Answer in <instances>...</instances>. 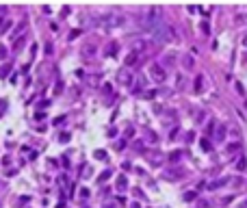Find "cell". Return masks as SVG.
I'll list each match as a JSON object with an SVG mask.
<instances>
[{
    "label": "cell",
    "instance_id": "obj_21",
    "mask_svg": "<svg viewBox=\"0 0 247 208\" xmlns=\"http://www.w3.org/2000/svg\"><path fill=\"white\" fill-rule=\"evenodd\" d=\"M202 150H204V152H208V150H210V143H208V139H202Z\"/></svg>",
    "mask_w": 247,
    "mask_h": 208
},
{
    "label": "cell",
    "instance_id": "obj_11",
    "mask_svg": "<svg viewBox=\"0 0 247 208\" xmlns=\"http://www.w3.org/2000/svg\"><path fill=\"white\" fill-rule=\"evenodd\" d=\"M245 167H247V158H245V156H239V161H236V169H239V171H243Z\"/></svg>",
    "mask_w": 247,
    "mask_h": 208
},
{
    "label": "cell",
    "instance_id": "obj_25",
    "mask_svg": "<svg viewBox=\"0 0 247 208\" xmlns=\"http://www.w3.org/2000/svg\"><path fill=\"white\" fill-rule=\"evenodd\" d=\"M154 96H156V91H145V93H143V98H145V100H152Z\"/></svg>",
    "mask_w": 247,
    "mask_h": 208
},
{
    "label": "cell",
    "instance_id": "obj_23",
    "mask_svg": "<svg viewBox=\"0 0 247 208\" xmlns=\"http://www.w3.org/2000/svg\"><path fill=\"white\" fill-rule=\"evenodd\" d=\"M197 208H210V202H208V200H202L200 204H197Z\"/></svg>",
    "mask_w": 247,
    "mask_h": 208
},
{
    "label": "cell",
    "instance_id": "obj_1",
    "mask_svg": "<svg viewBox=\"0 0 247 208\" xmlns=\"http://www.w3.org/2000/svg\"><path fill=\"white\" fill-rule=\"evenodd\" d=\"M167 22H163V20H158V24L152 28L150 33H152V39H154L156 43H165L167 41Z\"/></svg>",
    "mask_w": 247,
    "mask_h": 208
},
{
    "label": "cell",
    "instance_id": "obj_32",
    "mask_svg": "<svg viewBox=\"0 0 247 208\" xmlns=\"http://www.w3.org/2000/svg\"><path fill=\"white\" fill-rule=\"evenodd\" d=\"M245 108H247V100H245Z\"/></svg>",
    "mask_w": 247,
    "mask_h": 208
},
{
    "label": "cell",
    "instance_id": "obj_31",
    "mask_svg": "<svg viewBox=\"0 0 247 208\" xmlns=\"http://www.w3.org/2000/svg\"><path fill=\"white\" fill-rule=\"evenodd\" d=\"M130 208H141V206H139V204H132V206H130Z\"/></svg>",
    "mask_w": 247,
    "mask_h": 208
},
{
    "label": "cell",
    "instance_id": "obj_30",
    "mask_svg": "<svg viewBox=\"0 0 247 208\" xmlns=\"http://www.w3.org/2000/svg\"><path fill=\"white\" fill-rule=\"evenodd\" d=\"M241 208H247V200H243V202H241Z\"/></svg>",
    "mask_w": 247,
    "mask_h": 208
},
{
    "label": "cell",
    "instance_id": "obj_18",
    "mask_svg": "<svg viewBox=\"0 0 247 208\" xmlns=\"http://www.w3.org/2000/svg\"><path fill=\"white\" fill-rule=\"evenodd\" d=\"M173 63V57H171V54H165V57H163V65H171Z\"/></svg>",
    "mask_w": 247,
    "mask_h": 208
},
{
    "label": "cell",
    "instance_id": "obj_13",
    "mask_svg": "<svg viewBox=\"0 0 247 208\" xmlns=\"http://www.w3.org/2000/svg\"><path fill=\"white\" fill-rule=\"evenodd\" d=\"M128 187V180H126V176H119V180H117V189H126Z\"/></svg>",
    "mask_w": 247,
    "mask_h": 208
},
{
    "label": "cell",
    "instance_id": "obj_3",
    "mask_svg": "<svg viewBox=\"0 0 247 208\" xmlns=\"http://www.w3.org/2000/svg\"><path fill=\"white\" fill-rule=\"evenodd\" d=\"M215 141H217V143L226 141V124H219L215 128Z\"/></svg>",
    "mask_w": 247,
    "mask_h": 208
},
{
    "label": "cell",
    "instance_id": "obj_8",
    "mask_svg": "<svg viewBox=\"0 0 247 208\" xmlns=\"http://www.w3.org/2000/svg\"><path fill=\"white\" fill-rule=\"evenodd\" d=\"M239 150H241V141H234V143H228L226 154H234V152H239Z\"/></svg>",
    "mask_w": 247,
    "mask_h": 208
},
{
    "label": "cell",
    "instance_id": "obj_6",
    "mask_svg": "<svg viewBox=\"0 0 247 208\" xmlns=\"http://www.w3.org/2000/svg\"><path fill=\"white\" fill-rule=\"evenodd\" d=\"M137 61H139V54H137V52L132 50V52H130V54H128V57H126V59H124V65H126V67H130V65H134Z\"/></svg>",
    "mask_w": 247,
    "mask_h": 208
},
{
    "label": "cell",
    "instance_id": "obj_5",
    "mask_svg": "<svg viewBox=\"0 0 247 208\" xmlns=\"http://www.w3.org/2000/svg\"><path fill=\"white\" fill-rule=\"evenodd\" d=\"M230 182V178H221V180H215V182H210L208 184V191H217V189H221L223 184H228Z\"/></svg>",
    "mask_w": 247,
    "mask_h": 208
},
{
    "label": "cell",
    "instance_id": "obj_16",
    "mask_svg": "<svg viewBox=\"0 0 247 208\" xmlns=\"http://www.w3.org/2000/svg\"><path fill=\"white\" fill-rule=\"evenodd\" d=\"M180 156H182V152H180V150H176V152H171V154H169V161H180Z\"/></svg>",
    "mask_w": 247,
    "mask_h": 208
},
{
    "label": "cell",
    "instance_id": "obj_20",
    "mask_svg": "<svg viewBox=\"0 0 247 208\" xmlns=\"http://www.w3.org/2000/svg\"><path fill=\"white\" fill-rule=\"evenodd\" d=\"M93 52H96V46H87V48H85V54H87V57H93Z\"/></svg>",
    "mask_w": 247,
    "mask_h": 208
},
{
    "label": "cell",
    "instance_id": "obj_12",
    "mask_svg": "<svg viewBox=\"0 0 247 208\" xmlns=\"http://www.w3.org/2000/svg\"><path fill=\"white\" fill-rule=\"evenodd\" d=\"M93 156H96L98 161H106V152H104V150H96V152H93Z\"/></svg>",
    "mask_w": 247,
    "mask_h": 208
},
{
    "label": "cell",
    "instance_id": "obj_22",
    "mask_svg": "<svg viewBox=\"0 0 247 208\" xmlns=\"http://www.w3.org/2000/svg\"><path fill=\"white\" fill-rule=\"evenodd\" d=\"M9 26H11V22H9V20H4L2 24H0V33H4V30L9 28Z\"/></svg>",
    "mask_w": 247,
    "mask_h": 208
},
{
    "label": "cell",
    "instance_id": "obj_9",
    "mask_svg": "<svg viewBox=\"0 0 247 208\" xmlns=\"http://www.w3.org/2000/svg\"><path fill=\"white\" fill-rule=\"evenodd\" d=\"M182 65L186 69H193V57H191V54H184L182 57Z\"/></svg>",
    "mask_w": 247,
    "mask_h": 208
},
{
    "label": "cell",
    "instance_id": "obj_29",
    "mask_svg": "<svg viewBox=\"0 0 247 208\" xmlns=\"http://www.w3.org/2000/svg\"><path fill=\"white\" fill-rule=\"evenodd\" d=\"M236 91H239V93H245V89H243V85H241V83H236Z\"/></svg>",
    "mask_w": 247,
    "mask_h": 208
},
{
    "label": "cell",
    "instance_id": "obj_24",
    "mask_svg": "<svg viewBox=\"0 0 247 208\" xmlns=\"http://www.w3.org/2000/svg\"><path fill=\"white\" fill-rule=\"evenodd\" d=\"M78 35H80V28H74L72 33H69V39H76Z\"/></svg>",
    "mask_w": 247,
    "mask_h": 208
},
{
    "label": "cell",
    "instance_id": "obj_26",
    "mask_svg": "<svg viewBox=\"0 0 247 208\" xmlns=\"http://www.w3.org/2000/svg\"><path fill=\"white\" fill-rule=\"evenodd\" d=\"M59 139H61V143H67V141H69V132H63Z\"/></svg>",
    "mask_w": 247,
    "mask_h": 208
},
{
    "label": "cell",
    "instance_id": "obj_15",
    "mask_svg": "<svg viewBox=\"0 0 247 208\" xmlns=\"http://www.w3.org/2000/svg\"><path fill=\"white\" fill-rule=\"evenodd\" d=\"M119 80H122L124 85H130V74L128 72H122V74H119Z\"/></svg>",
    "mask_w": 247,
    "mask_h": 208
},
{
    "label": "cell",
    "instance_id": "obj_17",
    "mask_svg": "<svg viewBox=\"0 0 247 208\" xmlns=\"http://www.w3.org/2000/svg\"><path fill=\"white\" fill-rule=\"evenodd\" d=\"M200 28H202V33L210 35V24H208V22H202V24H200Z\"/></svg>",
    "mask_w": 247,
    "mask_h": 208
},
{
    "label": "cell",
    "instance_id": "obj_28",
    "mask_svg": "<svg viewBox=\"0 0 247 208\" xmlns=\"http://www.w3.org/2000/svg\"><path fill=\"white\" fill-rule=\"evenodd\" d=\"M61 91H63V83H59V85H57V89H54V93H61Z\"/></svg>",
    "mask_w": 247,
    "mask_h": 208
},
{
    "label": "cell",
    "instance_id": "obj_2",
    "mask_svg": "<svg viewBox=\"0 0 247 208\" xmlns=\"http://www.w3.org/2000/svg\"><path fill=\"white\" fill-rule=\"evenodd\" d=\"M150 76H152V78L156 80V83H163V80H165V76H167V74H165V67H163V65L154 63V65L150 67Z\"/></svg>",
    "mask_w": 247,
    "mask_h": 208
},
{
    "label": "cell",
    "instance_id": "obj_4",
    "mask_svg": "<svg viewBox=\"0 0 247 208\" xmlns=\"http://www.w3.org/2000/svg\"><path fill=\"white\" fill-rule=\"evenodd\" d=\"M117 50H119V43L117 41H111V43H106V48H104V54H106V57H115Z\"/></svg>",
    "mask_w": 247,
    "mask_h": 208
},
{
    "label": "cell",
    "instance_id": "obj_27",
    "mask_svg": "<svg viewBox=\"0 0 247 208\" xmlns=\"http://www.w3.org/2000/svg\"><path fill=\"white\" fill-rule=\"evenodd\" d=\"M4 57H7V48L0 46V59H4Z\"/></svg>",
    "mask_w": 247,
    "mask_h": 208
},
{
    "label": "cell",
    "instance_id": "obj_19",
    "mask_svg": "<svg viewBox=\"0 0 247 208\" xmlns=\"http://www.w3.org/2000/svg\"><path fill=\"white\" fill-rule=\"evenodd\" d=\"M108 176H111V171H108V169H106V171H102V173H100V178H98V182H104Z\"/></svg>",
    "mask_w": 247,
    "mask_h": 208
},
{
    "label": "cell",
    "instance_id": "obj_7",
    "mask_svg": "<svg viewBox=\"0 0 247 208\" xmlns=\"http://www.w3.org/2000/svg\"><path fill=\"white\" fill-rule=\"evenodd\" d=\"M167 41H178V30H176L171 24L167 26Z\"/></svg>",
    "mask_w": 247,
    "mask_h": 208
},
{
    "label": "cell",
    "instance_id": "obj_14",
    "mask_svg": "<svg viewBox=\"0 0 247 208\" xmlns=\"http://www.w3.org/2000/svg\"><path fill=\"white\" fill-rule=\"evenodd\" d=\"M191 200H197L195 191H186V193H184V202H191Z\"/></svg>",
    "mask_w": 247,
    "mask_h": 208
},
{
    "label": "cell",
    "instance_id": "obj_10",
    "mask_svg": "<svg viewBox=\"0 0 247 208\" xmlns=\"http://www.w3.org/2000/svg\"><path fill=\"white\" fill-rule=\"evenodd\" d=\"M195 91L197 93L204 91V78H202V76H195Z\"/></svg>",
    "mask_w": 247,
    "mask_h": 208
}]
</instances>
